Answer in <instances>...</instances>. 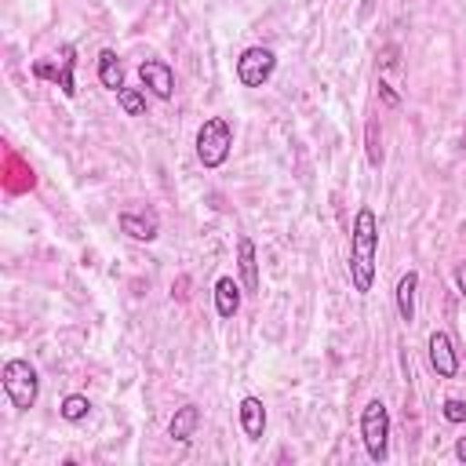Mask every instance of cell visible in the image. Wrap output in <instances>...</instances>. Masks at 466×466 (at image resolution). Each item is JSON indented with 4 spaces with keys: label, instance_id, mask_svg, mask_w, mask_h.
<instances>
[{
    "label": "cell",
    "instance_id": "9a60e30c",
    "mask_svg": "<svg viewBox=\"0 0 466 466\" xmlns=\"http://www.w3.org/2000/svg\"><path fill=\"white\" fill-rule=\"evenodd\" d=\"M55 69H58V87H62V95L73 98V95H76V80H73V69H76V47H73V44H62Z\"/></svg>",
    "mask_w": 466,
    "mask_h": 466
},
{
    "label": "cell",
    "instance_id": "3957f363",
    "mask_svg": "<svg viewBox=\"0 0 466 466\" xmlns=\"http://www.w3.org/2000/svg\"><path fill=\"white\" fill-rule=\"evenodd\" d=\"M0 379H4L7 400H11L18 411H29V408L36 404V397H40V375H36V368H33L29 360L11 357V360L4 364V371H0Z\"/></svg>",
    "mask_w": 466,
    "mask_h": 466
},
{
    "label": "cell",
    "instance_id": "7c38bea8",
    "mask_svg": "<svg viewBox=\"0 0 466 466\" xmlns=\"http://www.w3.org/2000/svg\"><path fill=\"white\" fill-rule=\"evenodd\" d=\"M237 309H240V284L233 277H218L215 280V313L222 320H229V317H237Z\"/></svg>",
    "mask_w": 466,
    "mask_h": 466
},
{
    "label": "cell",
    "instance_id": "ffe728a7",
    "mask_svg": "<svg viewBox=\"0 0 466 466\" xmlns=\"http://www.w3.org/2000/svg\"><path fill=\"white\" fill-rule=\"evenodd\" d=\"M379 95H382V102H386V106H400V98L393 95V87H390L386 80H379Z\"/></svg>",
    "mask_w": 466,
    "mask_h": 466
},
{
    "label": "cell",
    "instance_id": "30bf717a",
    "mask_svg": "<svg viewBox=\"0 0 466 466\" xmlns=\"http://www.w3.org/2000/svg\"><path fill=\"white\" fill-rule=\"evenodd\" d=\"M240 430L248 441H262V433H266V404L251 393L240 400Z\"/></svg>",
    "mask_w": 466,
    "mask_h": 466
},
{
    "label": "cell",
    "instance_id": "603a6c76",
    "mask_svg": "<svg viewBox=\"0 0 466 466\" xmlns=\"http://www.w3.org/2000/svg\"><path fill=\"white\" fill-rule=\"evenodd\" d=\"M462 146H466V131H462Z\"/></svg>",
    "mask_w": 466,
    "mask_h": 466
},
{
    "label": "cell",
    "instance_id": "8fae6325",
    "mask_svg": "<svg viewBox=\"0 0 466 466\" xmlns=\"http://www.w3.org/2000/svg\"><path fill=\"white\" fill-rule=\"evenodd\" d=\"M197 426H200V408H197V404H182V408H175V415H171V422H167V433H171L178 444H189L193 433H197Z\"/></svg>",
    "mask_w": 466,
    "mask_h": 466
},
{
    "label": "cell",
    "instance_id": "44dd1931",
    "mask_svg": "<svg viewBox=\"0 0 466 466\" xmlns=\"http://www.w3.org/2000/svg\"><path fill=\"white\" fill-rule=\"evenodd\" d=\"M455 284H459V291H462V299H466V262L455 266Z\"/></svg>",
    "mask_w": 466,
    "mask_h": 466
},
{
    "label": "cell",
    "instance_id": "7402d4cb",
    "mask_svg": "<svg viewBox=\"0 0 466 466\" xmlns=\"http://www.w3.org/2000/svg\"><path fill=\"white\" fill-rule=\"evenodd\" d=\"M455 459H459V462H466V437H459V441H455Z\"/></svg>",
    "mask_w": 466,
    "mask_h": 466
},
{
    "label": "cell",
    "instance_id": "6da1fadb",
    "mask_svg": "<svg viewBox=\"0 0 466 466\" xmlns=\"http://www.w3.org/2000/svg\"><path fill=\"white\" fill-rule=\"evenodd\" d=\"M375 258H379V215L371 208H360L353 215V233H350V280L357 295L371 291Z\"/></svg>",
    "mask_w": 466,
    "mask_h": 466
},
{
    "label": "cell",
    "instance_id": "d6986e66",
    "mask_svg": "<svg viewBox=\"0 0 466 466\" xmlns=\"http://www.w3.org/2000/svg\"><path fill=\"white\" fill-rule=\"evenodd\" d=\"M441 411H444V419H448V422H455V426H459V422H466V400H462V397H448Z\"/></svg>",
    "mask_w": 466,
    "mask_h": 466
},
{
    "label": "cell",
    "instance_id": "4fadbf2b",
    "mask_svg": "<svg viewBox=\"0 0 466 466\" xmlns=\"http://www.w3.org/2000/svg\"><path fill=\"white\" fill-rule=\"evenodd\" d=\"M98 80H102V87H109L113 95L124 87V62H120V55H116L113 47H102V51H98Z\"/></svg>",
    "mask_w": 466,
    "mask_h": 466
},
{
    "label": "cell",
    "instance_id": "ac0fdd59",
    "mask_svg": "<svg viewBox=\"0 0 466 466\" xmlns=\"http://www.w3.org/2000/svg\"><path fill=\"white\" fill-rule=\"evenodd\" d=\"M62 419L66 422H80V419H87V411H91V400L84 397V393H69L66 400H62Z\"/></svg>",
    "mask_w": 466,
    "mask_h": 466
},
{
    "label": "cell",
    "instance_id": "e0dca14e",
    "mask_svg": "<svg viewBox=\"0 0 466 466\" xmlns=\"http://www.w3.org/2000/svg\"><path fill=\"white\" fill-rule=\"evenodd\" d=\"M364 153H368V164L371 167H382V135H379V120L375 116L364 127Z\"/></svg>",
    "mask_w": 466,
    "mask_h": 466
},
{
    "label": "cell",
    "instance_id": "8992f818",
    "mask_svg": "<svg viewBox=\"0 0 466 466\" xmlns=\"http://www.w3.org/2000/svg\"><path fill=\"white\" fill-rule=\"evenodd\" d=\"M138 76H142V87H149V95H157L160 102L175 95V69L164 58H146L138 66Z\"/></svg>",
    "mask_w": 466,
    "mask_h": 466
},
{
    "label": "cell",
    "instance_id": "52a82bcc",
    "mask_svg": "<svg viewBox=\"0 0 466 466\" xmlns=\"http://www.w3.org/2000/svg\"><path fill=\"white\" fill-rule=\"evenodd\" d=\"M426 346H430V364H433V371H437L441 379H455V371H459V350H455L451 335H448V331H433Z\"/></svg>",
    "mask_w": 466,
    "mask_h": 466
},
{
    "label": "cell",
    "instance_id": "5b68a950",
    "mask_svg": "<svg viewBox=\"0 0 466 466\" xmlns=\"http://www.w3.org/2000/svg\"><path fill=\"white\" fill-rule=\"evenodd\" d=\"M273 69H277V55H273V47H262V44L244 47L237 58V80L244 87H262L273 76Z\"/></svg>",
    "mask_w": 466,
    "mask_h": 466
},
{
    "label": "cell",
    "instance_id": "2e32d148",
    "mask_svg": "<svg viewBox=\"0 0 466 466\" xmlns=\"http://www.w3.org/2000/svg\"><path fill=\"white\" fill-rule=\"evenodd\" d=\"M116 106H120L127 116H142V113H146V91H142V87H127V84H124V87L116 91Z\"/></svg>",
    "mask_w": 466,
    "mask_h": 466
},
{
    "label": "cell",
    "instance_id": "7a4b0ae2",
    "mask_svg": "<svg viewBox=\"0 0 466 466\" xmlns=\"http://www.w3.org/2000/svg\"><path fill=\"white\" fill-rule=\"evenodd\" d=\"M233 153V127L226 116H208L197 131V160L204 167H222Z\"/></svg>",
    "mask_w": 466,
    "mask_h": 466
},
{
    "label": "cell",
    "instance_id": "5bb4252c",
    "mask_svg": "<svg viewBox=\"0 0 466 466\" xmlns=\"http://www.w3.org/2000/svg\"><path fill=\"white\" fill-rule=\"evenodd\" d=\"M415 288H419V273L408 269V273L397 280V313H400L404 324L415 320Z\"/></svg>",
    "mask_w": 466,
    "mask_h": 466
},
{
    "label": "cell",
    "instance_id": "9c48e42d",
    "mask_svg": "<svg viewBox=\"0 0 466 466\" xmlns=\"http://www.w3.org/2000/svg\"><path fill=\"white\" fill-rule=\"evenodd\" d=\"M237 269H240L244 291L258 295V255H255V240L251 237H237Z\"/></svg>",
    "mask_w": 466,
    "mask_h": 466
},
{
    "label": "cell",
    "instance_id": "277c9868",
    "mask_svg": "<svg viewBox=\"0 0 466 466\" xmlns=\"http://www.w3.org/2000/svg\"><path fill=\"white\" fill-rule=\"evenodd\" d=\"M360 441H364V451L371 462H386V455H390V411L379 397L368 400L360 411Z\"/></svg>",
    "mask_w": 466,
    "mask_h": 466
},
{
    "label": "cell",
    "instance_id": "ba28073f",
    "mask_svg": "<svg viewBox=\"0 0 466 466\" xmlns=\"http://www.w3.org/2000/svg\"><path fill=\"white\" fill-rule=\"evenodd\" d=\"M116 226H120V233H127L131 240H142V244L157 240V233H160V218L149 208H142V211H120Z\"/></svg>",
    "mask_w": 466,
    "mask_h": 466
}]
</instances>
